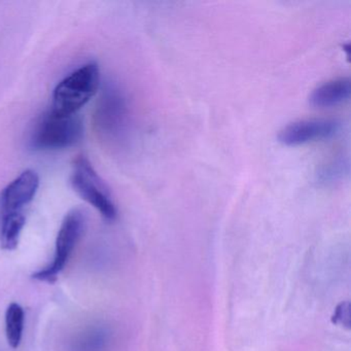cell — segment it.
I'll use <instances>...</instances> for the list:
<instances>
[{"instance_id":"8","label":"cell","mask_w":351,"mask_h":351,"mask_svg":"<svg viewBox=\"0 0 351 351\" xmlns=\"http://www.w3.org/2000/svg\"><path fill=\"white\" fill-rule=\"evenodd\" d=\"M350 95V80L341 77L315 88L310 94L309 102L315 108H330L348 101Z\"/></svg>"},{"instance_id":"6","label":"cell","mask_w":351,"mask_h":351,"mask_svg":"<svg viewBox=\"0 0 351 351\" xmlns=\"http://www.w3.org/2000/svg\"><path fill=\"white\" fill-rule=\"evenodd\" d=\"M340 124L330 119H312L291 123L278 134V141L287 147H297L312 141H322L334 136Z\"/></svg>"},{"instance_id":"1","label":"cell","mask_w":351,"mask_h":351,"mask_svg":"<svg viewBox=\"0 0 351 351\" xmlns=\"http://www.w3.org/2000/svg\"><path fill=\"white\" fill-rule=\"evenodd\" d=\"M83 136V121L79 114L63 116L49 110L32 126L28 145L36 152L60 151L75 147Z\"/></svg>"},{"instance_id":"2","label":"cell","mask_w":351,"mask_h":351,"mask_svg":"<svg viewBox=\"0 0 351 351\" xmlns=\"http://www.w3.org/2000/svg\"><path fill=\"white\" fill-rule=\"evenodd\" d=\"M99 87L100 71L97 63L82 65L56 86L51 110L63 116L77 114L95 96Z\"/></svg>"},{"instance_id":"3","label":"cell","mask_w":351,"mask_h":351,"mask_svg":"<svg viewBox=\"0 0 351 351\" xmlns=\"http://www.w3.org/2000/svg\"><path fill=\"white\" fill-rule=\"evenodd\" d=\"M128 118V104L122 90L114 83L106 84L94 114V123L100 136L112 143L122 141L127 132Z\"/></svg>"},{"instance_id":"4","label":"cell","mask_w":351,"mask_h":351,"mask_svg":"<svg viewBox=\"0 0 351 351\" xmlns=\"http://www.w3.org/2000/svg\"><path fill=\"white\" fill-rule=\"evenodd\" d=\"M71 182L77 194L93 206L106 221L116 219L118 210L110 191L87 158L81 156L75 159Z\"/></svg>"},{"instance_id":"7","label":"cell","mask_w":351,"mask_h":351,"mask_svg":"<svg viewBox=\"0 0 351 351\" xmlns=\"http://www.w3.org/2000/svg\"><path fill=\"white\" fill-rule=\"evenodd\" d=\"M40 178L34 170H25L11 184L5 186L0 195V208L3 215L23 211L38 193Z\"/></svg>"},{"instance_id":"5","label":"cell","mask_w":351,"mask_h":351,"mask_svg":"<svg viewBox=\"0 0 351 351\" xmlns=\"http://www.w3.org/2000/svg\"><path fill=\"white\" fill-rule=\"evenodd\" d=\"M86 226V215L81 209L69 211L61 223L55 247L52 264L32 274V278L42 282L54 283L64 270L77 242L83 235Z\"/></svg>"},{"instance_id":"10","label":"cell","mask_w":351,"mask_h":351,"mask_svg":"<svg viewBox=\"0 0 351 351\" xmlns=\"http://www.w3.org/2000/svg\"><path fill=\"white\" fill-rule=\"evenodd\" d=\"M24 314L23 308L18 303H11L5 311V334L8 342L12 348L16 349L21 344L23 337Z\"/></svg>"},{"instance_id":"12","label":"cell","mask_w":351,"mask_h":351,"mask_svg":"<svg viewBox=\"0 0 351 351\" xmlns=\"http://www.w3.org/2000/svg\"><path fill=\"white\" fill-rule=\"evenodd\" d=\"M349 320H350L349 303H342L337 308L336 313L334 315V322L349 326Z\"/></svg>"},{"instance_id":"9","label":"cell","mask_w":351,"mask_h":351,"mask_svg":"<svg viewBox=\"0 0 351 351\" xmlns=\"http://www.w3.org/2000/svg\"><path fill=\"white\" fill-rule=\"evenodd\" d=\"M25 223L23 211L3 215L0 223V247L9 252L16 250Z\"/></svg>"},{"instance_id":"11","label":"cell","mask_w":351,"mask_h":351,"mask_svg":"<svg viewBox=\"0 0 351 351\" xmlns=\"http://www.w3.org/2000/svg\"><path fill=\"white\" fill-rule=\"evenodd\" d=\"M110 334L106 328L89 330L80 341V351H106L110 344Z\"/></svg>"}]
</instances>
